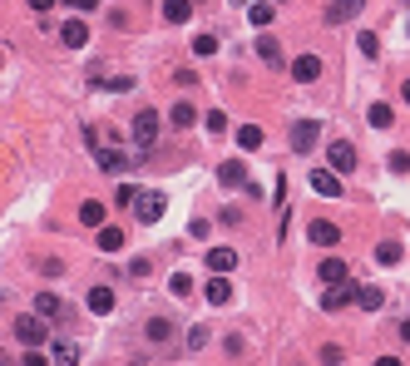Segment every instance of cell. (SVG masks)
I'll list each match as a JSON object with an SVG mask.
<instances>
[{
  "instance_id": "9a60e30c",
  "label": "cell",
  "mask_w": 410,
  "mask_h": 366,
  "mask_svg": "<svg viewBox=\"0 0 410 366\" xmlns=\"http://www.w3.org/2000/svg\"><path fill=\"white\" fill-rule=\"evenodd\" d=\"M208 268L213 273H232V268H238V252H232V247H208Z\"/></svg>"
},
{
  "instance_id": "4dcf8cb0",
  "label": "cell",
  "mask_w": 410,
  "mask_h": 366,
  "mask_svg": "<svg viewBox=\"0 0 410 366\" xmlns=\"http://www.w3.org/2000/svg\"><path fill=\"white\" fill-rule=\"evenodd\" d=\"M193 55H198V60L218 55V35H198V40H193Z\"/></svg>"
},
{
  "instance_id": "484cf974",
  "label": "cell",
  "mask_w": 410,
  "mask_h": 366,
  "mask_svg": "<svg viewBox=\"0 0 410 366\" xmlns=\"http://www.w3.org/2000/svg\"><path fill=\"white\" fill-rule=\"evenodd\" d=\"M173 124H179V129H193V119H198V109H193V104H173V114H168Z\"/></svg>"
},
{
  "instance_id": "ac0fdd59",
  "label": "cell",
  "mask_w": 410,
  "mask_h": 366,
  "mask_svg": "<svg viewBox=\"0 0 410 366\" xmlns=\"http://www.w3.org/2000/svg\"><path fill=\"white\" fill-rule=\"evenodd\" d=\"M60 40H65V45H70V49H79V45H84V40H89V25H84V20H70V25H65V30H60Z\"/></svg>"
},
{
  "instance_id": "ab89813d",
  "label": "cell",
  "mask_w": 410,
  "mask_h": 366,
  "mask_svg": "<svg viewBox=\"0 0 410 366\" xmlns=\"http://www.w3.org/2000/svg\"><path fill=\"white\" fill-rule=\"evenodd\" d=\"M400 342H410V322H400Z\"/></svg>"
},
{
  "instance_id": "d6a6232c",
  "label": "cell",
  "mask_w": 410,
  "mask_h": 366,
  "mask_svg": "<svg viewBox=\"0 0 410 366\" xmlns=\"http://www.w3.org/2000/svg\"><path fill=\"white\" fill-rule=\"evenodd\" d=\"M168 287H173V297H188V292H193V277H188V273H173Z\"/></svg>"
},
{
  "instance_id": "4fadbf2b",
  "label": "cell",
  "mask_w": 410,
  "mask_h": 366,
  "mask_svg": "<svg viewBox=\"0 0 410 366\" xmlns=\"http://www.w3.org/2000/svg\"><path fill=\"white\" fill-rule=\"evenodd\" d=\"M35 312H40L45 322H60V317H65V302L54 297V292H40V297H35Z\"/></svg>"
},
{
  "instance_id": "ba28073f",
  "label": "cell",
  "mask_w": 410,
  "mask_h": 366,
  "mask_svg": "<svg viewBox=\"0 0 410 366\" xmlns=\"http://www.w3.org/2000/svg\"><path fill=\"white\" fill-rule=\"evenodd\" d=\"M366 0H331L326 6V25H341V20H356Z\"/></svg>"
},
{
  "instance_id": "9c48e42d",
  "label": "cell",
  "mask_w": 410,
  "mask_h": 366,
  "mask_svg": "<svg viewBox=\"0 0 410 366\" xmlns=\"http://www.w3.org/2000/svg\"><path fill=\"white\" fill-rule=\"evenodd\" d=\"M144 337H149L153 346H168L173 337H179V327H173L168 317H149V327H144Z\"/></svg>"
},
{
  "instance_id": "ffe728a7",
  "label": "cell",
  "mask_w": 410,
  "mask_h": 366,
  "mask_svg": "<svg viewBox=\"0 0 410 366\" xmlns=\"http://www.w3.org/2000/svg\"><path fill=\"white\" fill-rule=\"evenodd\" d=\"M124 247V228H104L99 223V252H119Z\"/></svg>"
},
{
  "instance_id": "44dd1931",
  "label": "cell",
  "mask_w": 410,
  "mask_h": 366,
  "mask_svg": "<svg viewBox=\"0 0 410 366\" xmlns=\"http://www.w3.org/2000/svg\"><path fill=\"white\" fill-rule=\"evenodd\" d=\"M356 307H366V312H381V307H386L381 287H356Z\"/></svg>"
},
{
  "instance_id": "d6986e66",
  "label": "cell",
  "mask_w": 410,
  "mask_h": 366,
  "mask_svg": "<svg viewBox=\"0 0 410 366\" xmlns=\"http://www.w3.org/2000/svg\"><path fill=\"white\" fill-rule=\"evenodd\" d=\"M238 148H243V153H257V148H262V129H257V124H243V129H238Z\"/></svg>"
},
{
  "instance_id": "30bf717a",
  "label": "cell",
  "mask_w": 410,
  "mask_h": 366,
  "mask_svg": "<svg viewBox=\"0 0 410 366\" xmlns=\"http://www.w3.org/2000/svg\"><path fill=\"white\" fill-rule=\"evenodd\" d=\"M312 188H317L321 198H341V174H331V169H317V174H312Z\"/></svg>"
},
{
  "instance_id": "8fae6325",
  "label": "cell",
  "mask_w": 410,
  "mask_h": 366,
  "mask_svg": "<svg viewBox=\"0 0 410 366\" xmlns=\"http://www.w3.org/2000/svg\"><path fill=\"white\" fill-rule=\"evenodd\" d=\"M218 178H222L227 188H248V164H243V159H227V164L218 169Z\"/></svg>"
},
{
  "instance_id": "836d02e7",
  "label": "cell",
  "mask_w": 410,
  "mask_h": 366,
  "mask_svg": "<svg viewBox=\"0 0 410 366\" xmlns=\"http://www.w3.org/2000/svg\"><path fill=\"white\" fill-rule=\"evenodd\" d=\"M40 273H45V277H60V273H65V263H60V257H45Z\"/></svg>"
},
{
  "instance_id": "5b68a950",
  "label": "cell",
  "mask_w": 410,
  "mask_h": 366,
  "mask_svg": "<svg viewBox=\"0 0 410 366\" xmlns=\"http://www.w3.org/2000/svg\"><path fill=\"white\" fill-rule=\"evenodd\" d=\"M307 238H312L317 247H336V243H341V223H331V218H312V223H307Z\"/></svg>"
},
{
  "instance_id": "f546056e",
  "label": "cell",
  "mask_w": 410,
  "mask_h": 366,
  "mask_svg": "<svg viewBox=\"0 0 410 366\" xmlns=\"http://www.w3.org/2000/svg\"><path fill=\"white\" fill-rule=\"evenodd\" d=\"M50 361H79V346L75 342H54L50 346Z\"/></svg>"
},
{
  "instance_id": "e575fe53",
  "label": "cell",
  "mask_w": 410,
  "mask_h": 366,
  "mask_svg": "<svg viewBox=\"0 0 410 366\" xmlns=\"http://www.w3.org/2000/svg\"><path fill=\"white\" fill-rule=\"evenodd\" d=\"M405 169H410V153L395 148V153H390V174H405Z\"/></svg>"
},
{
  "instance_id": "4316f807",
  "label": "cell",
  "mask_w": 410,
  "mask_h": 366,
  "mask_svg": "<svg viewBox=\"0 0 410 366\" xmlns=\"http://www.w3.org/2000/svg\"><path fill=\"white\" fill-rule=\"evenodd\" d=\"M376 263H381V268H395V263H400V243H381V247H376Z\"/></svg>"
},
{
  "instance_id": "5bb4252c",
  "label": "cell",
  "mask_w": 410,
  "mask_h": 366,
  "mask_svg": "<svg viewBox=\"0 0 410 366\" xmlns=\"http://www.w3.org/2000/svg\"><path fill=\"white\" fill-rule=\"evenodd\" d=\"M94 159H99V169H109V174H119V169L129 164V159H124V153L114 148V144H109V148H104V144H94Z\"/></svg>"
},
{
  "instance_id": "277c9868",
  "label": "cell",
  "mask_w": 410,
  "mask_h": 366,
  "mask_svg": "<svg viewBox=\"0 0 410 366\" xmlns=\"http://www.w3.org/2000/svg\"><path fill=\"white\" fill-rule=\"evenodd\" d=\"M346 302H356V282H351V277H341V282H326V292H321V307H326V312H341Z\"/></svg>"
},
{
  "instance_id": "e0dca14e",
  "label": "cell",
  "mask_w": 410,
  "mask_h": 366,
  "mask_svg": "<svg viewBox=\"0 0 410 366\" xmlns=\"http://www.w3.org/2000/svg\"><path fill=\"white\" fill-rule=\"evenodd\" d=\"M89 312H94V317H109V312H114V292L109 287H94L89 292Z\"/></svg>"
},
{
  "instance_id": "60d3db41",
  "label": "cell",
  "mask_w": 410,
  "mask_h": 366,
  "mask_svg": "<svg viewBox=\"0 0 410 366\" xmlns=\"http://www.w3.org/2000/svg\"><path fill=\"white\" fill-rule=\"evenodd\" d=\"M400 94H405V104H410V79H405V89H400Z\"/></svg>"
},
{
  "instance_id": "6da1fadb",
  "label": "cell",
  "mask_w": 410,
  "mask_h": 366,
  "mask_svg": "<svg viewBox=\"0 0 410 366\" xmlns=\"http://www.w3.org/2000/svg\"><path fill=\"white\" fill-rule=\"evenodd\" d=\"M129 208H134V218H139V223H158V218H163V208H168V198H163V193H134Z\"/></svg>"
},
{
  "instance_id": "2e32d148",
  "label": "cell",
  "mask_w": 410,
  "mask_h": 366,
  "mask_svg": "<svg viewBox=\"0 0 410 366\" xmlns=\"http://www.w3.org/2000/svg\"><path fill=\"white\" fill-rule=\"evenodd\" d=\"M188 15H193L188 0H163V20H168V25H183Z\"/></svg>"
},
{
  "instance_id": "d590c367",
  "label": "cell",
  "mask_w": 410,
  "mask_h": 366,
  "mask_svg": "<svg viewBox=\"0 0 410 366\" xmlns=\"http://www.w3.org/2000/svg\"><path fill=\"white\" fill-rule=\"evenodd\" d=\"M149 268H153L149 257H134V263H129V277H149Z\"/></svg>"
},
{
  "instance_id": "f35d334b",
  "label": "cell",
  "mask_w": 410,
  "mask_h": 366,
  "mask_svg": "<svg viewBox=\"0 0 410 366\" xmlns=\"http://www.w3.org/2000/svg\"><path fill=\"white\" fill-rule=\"evenodd\" d=\"M50 6H54V0H30V10H35V15H45Z\"/></svg>"
},
{
  "instance_id": "7402d4cb",
  "label": "cell",
  "mask_w": 410,
  "mask_h": 366,
  "mask_svg": "<svg viewBox=\"0 0 410 366\" xmlns=\"http://www.w3.org/2000/svg\"><path fill=\"white\" fill-rule=\"evenodd\" d=\"M257 60H267V65H282V45H277L272 35H262V40H257Z\"/></svg>"
},
{
  "instance_id": "8d00e7d4",
  "label": "cell",
  "mask_w": 410,
  "mask_h": 366,
  "mask_svg": "<svg viewBox=\"0 0 410 366\" xmlns=\"http://www.w3.org/2000/svg\"><path fill=\"white\" fill-rule=\"evenodd\" d=\"M208 129H213V134H222V129H227V114H222V109H213V114H208Z\"/></svg>"
},
{
  "instance_id": "7c38bea8",
  "label": "cell",
  "mask_w": 410,
  "mask_h": 366,
  "mask_svg": "<svg viewBox=\"0 0 410 366\" xmlns=\"http://www.w3.org/2000/svg\"><path fill=\"white\" fill-rule=\"evenodd\" d=\"M321 75V60L317 55H297V60H291V79H302V84H312Z\"/></svg>"
},
{
  "instance_id": "74e56055",
  "label": "cell",
  "mask_w": 410,
  "mask_h": 366,
  "mask_svg": "<svg viewBox=\"0 0 410 366\" xmlns=\"http://www.w3.org/2000/svg\"><path fill=\"white\" fill-rule=\"evenodd\" d=\"M65 6H75V10H94L99 0H65Z\"/></svg>"
},
{
  "instance_id": "3957f363",
  "label": "cell",
  "mask_w": 410,
  "mask_h": 366,
  "mask_svg": "<svg viewBox=\"0 0 410 366\" xmlns=\"http://www.w3.org/2000/svg\"><path fill=\"white\" fill-rule=\"evenodd\" d=\"M134 144H139L144 153L158 144V114H153V109H139V114H134Z\"/></svg>"
},
{
  "instance_id": "f1b7e54d",
  "label": "cell",
  "mask_w": 410,
  "mask_h": 366,
  "mask_svg": "<svg viewBox=\"0 0 410 366\" xmlns=\"http://www.w3.org/2000/svg\"><path fill=\"white\" fill-rule=\"evenodd\" d=\"M366 119H371V129H390L395 114H390V104H371V114H366Z\"/></svg>"
},
{
  "instance_id": "7a4b0ae2",
  "label": "cell",
  "mask_w": 410,
  "mask_h": 366,
  "mask_svg": "<svg viewBox=\"0 0 410 366\" xmlns=\"http://www.w3.org/2000/svg\"><path fill=\"white\" fill-rule=\"evenodd\" d=\"M15 342H25V346H45V342H50V327H45L40 312H35V317H20V322H15Z\"/></svg>"
},
{
  "instance_id": "8992f818",
  "label": "cell",
  "mask_w": 410,
  "mask_h": 366,
  "mask_svg": "<svg viewBox=\"0 0 410 366\" xmlns=\"http://www.w3.org/2000/svg\"><path fill=\"white\" fill-rule=\"evenodd\" d=\"M317 119H297V124H291V148H297V153H307V148H317Z\"/></svg>"
},
{
  "instance_id": "1f68e13d",
  "label": "cell",
  "mask_w": 410,
  "mask_h": 366,
  "mask_svg": "<svg viewBox=\"0 0 410 366\" xmlns=\"http://www.w3.org/2000/svg\"><path fill=\"white\" fill-rule=\"evenodd\" d=\"M248 20L252 25H272V0H257V6L248 10Z\"/></svg>"
},
{
  "instance_id": "52a82bcc",
  "label": "cell",
  "mask_w": 410,
  "mask_h": 366,
  "mask_svg": "<svg viewBox=\"0 0 410 366\" xmlns=\"http://www.w3.org/2000/svg\"><path fill=\"white\" fill-rule=\"evenodd\" d=\"M326 159H331V174H351V169H356V148L341 139V144H331V148H326Z\"/></svg>"
},
{
  "instance_id": "603a6c76",
  "label": "cell",
  "mask_w": 410,
  "mask_h": 366,
  "mask_svg": "<svg viewBox=\"0 0 410 366\" xmlns=\"http://www.w3.org/2000/svg\"><path fill=\"white\" fill-rule=\"evenodd\" d=\"M317 273H321V282H341L346 277V263H341V257H321Z\"/></svg>"
},
{
  "instance_id": "83f0119b",
  "label": "cell",
  "mask_w": 410,
  "mask_h": 366,
  "mask_svg": "<svg viewBox=\"0 0 410 366\" xmlns=\"http://www.w3.org/2000/svg\"><path fill=\"white\" fill-rule=\"evenodd\" d=\"M356 49H361L366 60H376V55H381V40H376L371 30H361V35H356Z\"/></svg>"
},
{
  "instance_id": "d4e9b609",
  "label": "cell",
  "mask_w": 410,
  "mask_h": 366,
  "mask_svg": "<svg viewBox=\"0 0 410 366\" xmlns=\"http://www.w3.org/2000/svg\"><path fill=\"white\" fill-rule=\"evenodd\" d=\"M79 223L99 228V223H104V203H94V198H89V203H79Z\"/></svg>"
},
{
  "instance_id": "cb8c5ba5",
  "label": "cell",
  "mask_w": 410,
  "mask_h": 366,
  "mask_svg": "<svg viewBox=\"0 0 410 366\" xmlns=\"http://www.w3.org/2000/svg\"><path fill=\"white\" fill-rule=\"evenodd\" d=\"M208 302H213V307H227V302H232V287H227L222 277H213V282H208Z\"/></svg>"
}]
</instances>
